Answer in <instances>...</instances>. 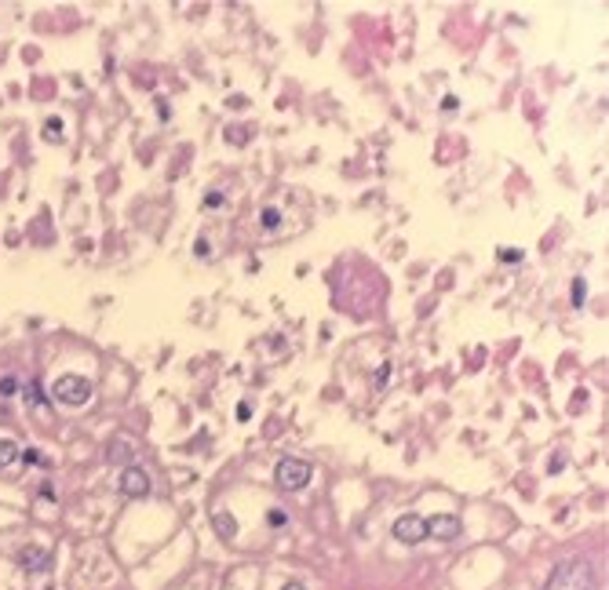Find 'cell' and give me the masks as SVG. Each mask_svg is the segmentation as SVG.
Instances as JSON below:
<instances>
[{
  "label": "cell",
  "mask_w": 609,
  "mask_h": 590,
  "mask_svg": "<svg viewBox=\"0 0 609 590\" xmlns=\"http://www.w3.org/2000/svg\"><path fill=\"white\" fill-rule=\"evenodd\" d=\"M548 590H599V576L588 558H566L555 565Z\"/></svg>",
  "instance_id": "obj_1"
},
{
  "label": "cell",
  "mask_w": 609,
  "mask_h": 590,
  "mask_svg": "<svg viewBox=\"0 0 609 590\" xmlns=\"http://www.w3.org/2000/svg\"><path fill=\"white\" fill-rule=\"evenodd\" d=\"M310 478H314V470H310L307 459L285 456L281 463L274 467V481H277V489H281V492H299V489H307Z\"/></svg>",
  "instance_id": "obj_2"
},
{
  "label": "cell",
  "mask_w": 609,
  "mask_h": 590,
  "mask_svg": "<svg viewBox=\"0 0 609 590\" xmlns=\"http://www.w3.org/2000/svg\"><path fill=\"white\" fill-rule=\"evenodd\" d=\"M55 397L70 408H81V405H88V397H92V383L84 376H62L55 383Z\"/></svg>",
  "instance_id": "obj_3"
},
{
  "label": "cell",
  "mask_w": 609,
  "mask_h": 590,
  "mask_svg": "<svg viewBox=\"0 0 609 590\" xmlns=\"http://www.w3.org/2000/svg\"><path fill=\"white\" fill-rule=\"evenodd\" d=\"M121 492L128 496V499H143V496H150V474L143 470V467H124L121 470Z\"/></svg>",
  "instance_id": "obj_4"
},
{
  "label": "cell",
  "mask_w": 609,
  "mask_h": 590,
  "mask_svg": "<svg viewBox=\"0 0 609 590\" xmlns=\"http://www.w3.org/2000/svg\"><path fill=\"white\" fill-rule=\"evenodd\" d=\"M395 536H398V543L416 547V543L427 540V521H423L420 514H405V518L395 521Z\"/></svg>",
  "instance_id": "obj_5"
},
{
  "label": "cell",
  "mask_w": 609,
  "mask_h": 590,
  "mask_svg": "<svg viewBox=\"0 0 609 590\" xmlns=\"http://www.w3.org/2000/svg\"><path fill=\"white\" fill-rule=\"evenodd\" d=\"M427 536H435V540H456L460 536V518H452V514L427 518Z\"/></svg>",
  "instance_id": "obj_6"
},
{
  "label": "cell",
  "mask_w": 609,
  "mask_h": 590,
  "mask_svg": "<svg viewBox=\"0 0 609 590\" xmlns=\"http://www.w3.org/2000/svg\"><path fill=\"white\" fill-rule=\"evenodd\" d=\"M19 565L37 576V572H48L52 558H48V550H44V547H22V550H19Z\"/></svg>",
  "instance_id": "obj_7"
},
{
  "label": "cell",
  "mask_w": 609,
  "mask_h": 590,
  "mask_svg": "<svg viewBox=\"0 0 609 590\" xmlns=\"http://www.w3.org/2000/svg\"><path fill=\"white\" fill-rule=\"evenodd\" d=\"M212 525H215V536H219L223 543H230L234 536H237V521H234L230 510H215V514H212Z\"/></svg>",
  "instance_id": "obj_8"
},
{
  "label": "cell",
  "mask_w": 609,
  "mask_h": 590,
  "mask_svg": "<svg viewBox=\"0 0 609 590\" xmlns=\"http://www.w3.org/2000/svg\"><path fill=\"white\" fill-rule=\"evenodd\" d=\"M15 459H19V445L15 441H0V470L11 467Z\"/></svg>",
  "instance_id": "obj_9"
},
{
  "label": "cell",
  "mask_w": 609,
  "mask_h": 590,
  "mask_svg": "<svg viewBox=\"0 0 609 590\" xmlns=\"http://www.w3.org/2000/svg\"><path fill=\"white\" fill-rule=\"evenodd\" d=\"M44 139H52V143H59V139H62V121L59 117H52V121L44 124Z\"/></svg>",
  "instance_id": "obj_10"
},
{
  "label": "cell",
  "mask_w": 609,
  "mask_h": 590,
  "mask_svg": "<svg viewBox=\"0 0 609 590\" xmlns=\"http://www.w3.org/2000/svg\"><path fill=\"white\" fill-rule=\"evenodd\" d=\"M266 521H270V529H285V525H288V514H285V510H277V507H274L270 514H266Z\"/></svg>",
  "instance_id": "obj_11"
},
{
  "label": "cell",
  "mask_w": 609,
  "mask_h": 590,
  "mask_svg": "<svg viewBox=\"0 0 609 590\" xmlns=\"http://www.w3.org/2000/svg\"><path fill=\"white\" fill-rule=\"evenodd\" d=\"M277 223H281V212H277V208H263V226L274 230Z\"/></svg>",
  "instance_id": "obj_12"
},
{
  "label": "cell",
  "mask_w": 609,
  "mask_h": 590,
  "mask_svg": "<svg viewBox=\"0 0 609 590\" xmlns=\"http://www.w3.org/2000/svg\"><path fill=\"white\" fill-rule=\"evenodd\" d=\"M583 292H588V285H583V277L573 281V306H583Z\"/></svg>",
  "instance_id": "obj_13"
},
{
  "label": "cell",
  "mask_w": 609,
  "mask_h": 590,
  "mask_svg": "<svg viewBox=\"0 0 609 590\" xmlns=\"http://www.w3.org/2000/svg\"><path fill=\"white\" fill-rule=\"evenodd\" d=\"M15 390H19V383L11 379V376H4V379H0V394H4V397H11Z\"/></svg>",
  "instance_id": "obj_14"
},
{
  "label": "cell",
  "mask_w": 609,
  "mask_h": 590,
  "mask_svg": "<svg viewBox=\"0 0 609 590\" xmlns=\"http://www.w3.org/2000/svg\"><path fill=\"white\" fill-rule=\"evenodd\" d=\"M124 456H128V445H124V441H117V448H110V459H113V463H121Z\"/></svg>",
  "instance_id": "obj_15"
},
{
  "label": "cell",
  "mask_w": 609,
  "mask_h": 590,
  "mask_svg": "<svg viewBox=\"0 0 609 590\" xmlns=\"http://www.w3.org/2000/svg\"><path fill=\"white\" fill-rule=\"evenodd\" d=\"M500 259H503V263H518V259H522V252H518V248H515V252H511V248H503V252H500Z\"/></svg>",
  "instance_id": "obj_16"
},
{
  "label": "cell",
  "mask_w": 609,
  "mask_h": 590,
  "mask_svg": "<svg viewBox=\"0 0 609 590\" xmlns=\"http://www.w3.org/2000/svg\"><path fill=\"white\" fill-rule=\"evenodd\" d=\"M248 412H252V408H248V401H241V405H237V419H241V423H245V419H252Z\"/></svg>",
  "instance_id": "obj_17"
},
{
  "label": "cell",
  "mask_w": 609,
  "mask_h": 590,
  "mask_svg": "<svg viewBox=\"0 0 609 590\" xmlns=\"http://www.w3.org/2000/svg\"><path fill=\"white\" fill-rule=\"evenodd\" d=\"M281 590H303L299 583H288V587H281Z\"/></svg>",
  "instance_id": "obj_18"
}]
</instances>
